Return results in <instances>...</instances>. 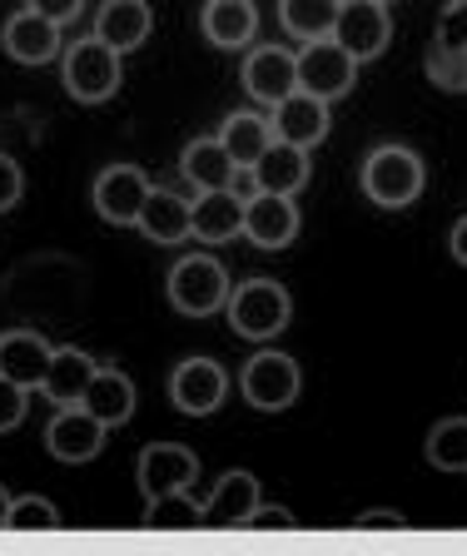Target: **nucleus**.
<instances>
[{"mask_svg": "<svg viewBox=\"0 0 467 556\" xmlns=\"http://www.w3.org/2000/svg\"><path fill=\"white\" fill-rule=\"evenodd\" d=\"M244 527H249V532H293V527H299V517H293L289 507H264V502H258V507L249 511Z\"/></svg>", "mask_w": 467, "mask_h": 556, "instance_id": "473e14b6", "label": "nucleus"}, {"mask_svg": "<svg viewBox=\"0 0 467 556\" xmlns=\"http://www.w3.org/2000/svg\"><path fill=\"white\" fill-rule=\"evenodd\" d=\"M94 368H100V363H94L85 348H55V353H50V372H46V382H40V393H46L55 407H75L85 397V388H90Z\"/></svg>", "mask_w": 467, "mask_h": 556, "instance_id": "393cba45", "label": "nucleus"}, {"mask_svg": "<svg viewBox=\"0 0 467 556\" xmlns=\"http://www.w3.org/2000/svg\"><path fill=\"white\" fill-rule=\"evenodd\" d=\"M164 289H169L175 313H185V318H210V313H219L224 303H229L234 283H229V268L214 254H189L169 268Z\"/></svg>", "mask_w": 467, "mask_h": 556, "instance_id": "20e7f679", "label": "nucleus"}, {"mask_svg": "<svg viewBox=\"0 0 467 556\" xmlns=\"http://www.w3.org/2000/svg\"><path fill=\"white\" fill-rule=\"evenodd\" d=\"M199 477V457L185 442H150L135 457V482H140L144 502L164 497V492H189Z\"/></svg>", "mask_w": 467, "mask_h": 556, "instance_id": "1a4fd4ad", "label": "nucleus"}, {"mask_svg": "<svg viewBox=\"0 0 467 556\" xmlns=\"http://www.w3.org/2000/svg\"><path fill=\"white\" fill-rule=\"evenodd\" d=\"M135 382H129V372H119V368H94V378H90V388H85V397H80V407L90 417H100L105 428H125L129 417H135Z\"/></svg>", "mask_w": 467, "mask_h": 556, "instance_id": "5701e85b", "label": "nucleus"}, {"mask_svg": "<svg viewBox=\"0 0 467 556\" xmlns=\"http://www.w3.org/2000/svg\"><path fill=\"white\" fill-rule=\"evenodd\" d=\"M224 313H229V328L239 338H249V343H269V338H279L283 328H289L293 299H289L283 283H274V278H244L239 289H229Z\"/></svg>", "mask_w": 467, "mask_h": 556, "instance_id": "f257e3e1", "label": "nucleus"}, {"mask_svg": "<svg viewBox=\"0 0 467 556\" xmlns=\"http://www.w3.org/2000/svg\"><path fill=\"white\" fill-rule=\"evenodd\" d=\"M244 239L264 254H279L299 239V204L283 194H254L244 204Z\"/></svg>", "mask_w": 467, "mask_h": 556, "instance_id": "ddd939ff", "label": "nucleus"}, {"mask_svg": "<svg viewBox=\"0 0 467 556\" xmlns=\"http://www.w3.org/2000/svg\"><path fill=\"white\" fill-rule=\"evenodd\" d=\"M353 527H358V532H403L408 517H403V511H388V507H374V511H363V517H353Z\"/></svg>", "mask_w": 467, "mask_h": 556, "instance_id": "c9c22d12", "label": "nucleus"}, {"mask_svg": "<svg viewBox=\"0 0 467 556\" xmlns=\"http://www.w3.org/2000/svg\"><path fill=\"white\" fill-rule=\"evenodd\" d=\"M199 30L214 50H249V40L258 35V5L254 0H204Z\"/></svg>", "mask_w": 467, "mask_h": 556, "instance_id": "6ab92c4d", "label": "nucleus"}, {"mask_svg": "<svg viewBox=\"0 0 467 556\" xmlns=\"http://www.w3.org/2000/svg\"><path fill=\"white\" fill-rule=\"evenodd\" d=\"M229 189L244 199V204H249L254 194H264V189H258V179H254V169H234V185H229Z\"/></svg>", "mask_w": 467, "mask_h": 556, "instance_id": "e433bc0d", "label": "nucleus"}, {"mask_svg": "<svg viewBox=\"0 0 467 556\" xmlns=\"http://www.w3.org/2000/svg\"><path fill=\"white\" fill-rule=\"evenodd\" d=\"M144 527H160V532H185L199 527V502L189 492H164V497L144 502Z\"/></svg>", "mask_w": 467, "mask_h": 556, "instance_id": "c756f323", "label": "nucleus"}, {"mask_svg": "<svg viewBox=\"0 0 467 556\" xmlns=\"http://www.w3.org/2000/svg\"><path fill=\"white\" fill-rule=\"evenodd\" d=\"M328 40H339L358 65L363 60H378L388 50V40H393V15H388V5H378V0H343Z\"/></svg>", "mask_w": 467, "mask_h": 556, "instance_id": "0eeeda50", "label": "nucleus"}, {"mask_svg": "<svg viewBox=\"0 0 467 556\" xmlns=\"http://www.w3.org/2000/svg\"><path fill=\"white\" fill-rule=\"evenodd\" d=\"M150 179H144V169H135V164H110V169H100V179H94V214L105 224H115V229H135V219H140L144 199H150Z\"/></svg>", "mask_w": 467, "mask_h": 556, "instance_id": "f8f14e48", "label": "nucleus"}, {"mask_svg": "<svg viewBox=\"0 0 467 556\" xmlns=\"http://www.w3.org/2000/svg\"><path fill=\"white\" fill-rule=\"evenodd\" d=\"M358 179H363V194L374 199L378 208H408L418 204L422 185H428V169H422L418 150H408V144H378V150H368Z\"/></svg>", "mask_w": 467, "mask_h": 556, "instance_id": "f03ea898", "label": "nucleus"}, {"mask_svg": "<svg viewBox=\"0 0 467 556\" xmlns=\"http://www.w3.org/2000/svg\"><path fill=\"white\" fill-rule=\"evenodd\" d=\"M50 353H55V348H50L40 333L11 328V333H0V378H11V382H21V388L36 393L50 372Z\"/></svg>", "mask_w": 467, "mask_h": 556, "instance_id": "aec40b11", "label": "nucleus"}, {"mask_svg": "<svg viewBox=\"0 0 467 556\" xmlns=\"http://www.w3.org/2000/svg\"><path fill=\"white\" fill-rule=\"evenodd\" d=\"M447 249H453V258L467 268V214L453 224V233H447Z\"/></svg>", "mask_w": 467, "mask_h": 556, "instance_id": "4c0bfd02", "label": "nucleus"}, {"mask_svg": "<svg viewBox=\"0 0 467 556\" xmlns=\"http://www.w3.org/2000/svg\"><path fill=\"white\" fill-rule=\"evenodd\" d=\"M0 46L15 65H50L55 55H65V40H60V25L46 21L36 11H15L0 30Z\"/></svg>", "mask_w": 467, "mask_h": 556, "instance_id": "2eb2a0df", "label": "nucleus"}, {"mask_svg": "<svg viewBox=\"0 0 467 556\" xmlns=\"http://www.w3.org/2000/svg\"><path fill=\"white\" fill-rule=\"evenodd\" d=\"M254 179H258V189L264 194H283V199H293L299 189L308 185V174H314V164H308V150H299V144H283V139H274L269 150L258 154L254 164Z\"/></svg>", "mask_w": 467, "mask_h": 556, "instance_id": "4be33fe9", "label": "nucleus"}, {"mask_svg": "<svg viewBox=\"0 0 467 556\" xmlns=\"http://www.w3.org/2000/svg\"><path fill=\"white\" fill-rule=\"evenodd\" d=\"M229 397V372L214 358H185L175 372H169V403L185 417H210L224 407Z\"/></svg>", "mask_w": 467, "mask_h": 556, "instance_id": "9d476101", "label": "nucleus"}, {"mask_svg": "<svg viewBox=\"0 0 467 556\" xmlns=\"http://www.w3.org/2000/svg\"><path fill=\"white\" fill-rule=\"evenodd\" d=\"M55 527H60L55 502H46V497H11L5 532H55Z\"/></svg>", "mask_w": 467, "mask_h": 556, "instance_id": "7c9ffc66", "label": "nucleus"}, {"mask_svg": "<svg viewBox=\"0 0 467 556\" xmlns=\"http://www.w3.org/2000/svg\"><path fill=\"white\" fill-rule=\"evenodd\" d=\"M150 35H154L150 0H105V5L94 11V40H105V46L119 50V55L140 50Z\"/></svg>", "mask_w": 467, "mask_h": 556, "instance_id": "f3484780", "label": "nucleus"}, {"mask_svg": "<svg viewBox=\"0 0 467 556\" xmlns=\"http://www.w3.org/2000/svg\"><path fill=\"white\" fill-rule=\"evenodd\" d=\"M234 169H239V164L229 160V150L219 144V135L194 139V144H185V154H179V174H185L199 194H204V189H229Z\"/></svg>", "mask_w": 467, "mask_h": 556, "instance_id": "a878e982", "label": "nucleus"}, {"mask_svg": "<svg viewBox=\"0 0 467 556\" xmlns=\"http://www.w3.org/2000/svg\"><path fill=\"white\" fill-rule=\"evenodd\" d=\"M244 90L254 94L258 104H279V100H289L293 90H299V55L293 50H283V46H258V50H249V60H244Z\"/></svg>", "mask_w": 467, "mask_h": 556, "instance_id": "4468645a", "label": "nucleus"}, {"mask_svg": "<svg viewBox=\"0 0 467 556\" xmlns=\"http://www.w3.org/2000/svg\"><path fill=\"white\" fill-rule=\"evenodd\" d=\"M60 80L80 104H105L115 100L119 80H125V65H119V50H110L105 40H75L65 55H60Z\"/></svg>", "mask_w": 467, "mask_h": 556, "instance_id": "7ed1b4c3", "label": "nucleus"}, {"mask_svg": "<svg viewBox=\"0 0 467 556\" xmlns=\"http://www.w3.org/2000/svg\"><path fill=\"white\" fill-rule=\"evenodd\" d=\"M5 511H11V492L0 486V527H5Z\"/></svg>", "mask_w": 467, "mask_h": 556, "instance_id": "58836bf2", "label": "nucleus"}, {"mask_svg": "<svg viewBox=\"0 0 467 556\" xmlns=\"http://www.w3.org/2000/svg\"><path fill=\"white\" fill-rule=\"evenodd\" d=\"M343 0H279V25L293 35V40H328L333 35V21H339Z\"/></svg>", "mask_w": 467, "mask_h": 556, "instance_id": "cd10ccee", "label": "nucleus"}, {"mask_svg": "<svg viewBox=\"0 0 467 556\" xmlns=\"http://www.w3.org/2000/svg\"><path fill=\"white\" fill-rule=\"evenodd\" d=\"M25 407H30V388L0 378V432H15L25 422Z\"/></svg>", "mask_w": 467, "mask_h": 556, "instance_id": "2f4dec72", "label": "nucleus"}, {"mask_svg": "<svg viewBox=\"0 0 467 556\" xmlns=\"http://www.w3.org/2000/svg\"><path fill=\"white\" fill-rule=\"evenodd\" d=\"M21 194H25V174H21V164H15L11 154H0V214L21 204Z\"/></svg>", "mask_w": 467, "mask_h": 556, "instance_id": "72a5a7b5", "label": "nucleus"}, {"mask_svg": "<svg viewBox=\"0 0 467 556\" xmlns=\"http://www.w3.org/2000/svg\"><path fill=\"white\" fill-rule=\"evenodd\" d=\"M219 144L229 150V160L239 164V169H249V164L274 144V125L264 115H254V110H234L219 125Z\"/></svg>", "mask_w": 467, "mask_h": 556, "instance_id": "bb28decb", "label": "nucleus"}, {"mask_svg": "<svg viewBox=\"0 0 467 556\" xmlns=\"http://www.w3.org/2000/svg\"><path fill=\"white\" fill-rule=\"evenodd\" d=\"M422 457H428L438 472H467V417H443V422L428 432Z\"/></svg>", "mask_w": 467, "mask_h": 556, "instance_id": "c85d7f7f", "label": "nucleus"}, {"mask_svg": "<svg viewBox=\"0 0 467 556\" xmlns=\"http://www.w3.org/2000/svg\"><path fill=\"white\" fill-rule=\"evenodd\" d=\"M105 422L100 417H90L80 403L75 407H55V417H50L46 428V447L55 463L65 467H80V463H94L100 452H105Z\"/></svg>", "mask_w": 467, "mask_h": 556, "instance_id": "9b49d317", "label": "nucleus"}, {"mask_svg": "<svg viewBox=\"0 0 467 556\" xmlns=\"http://www.w3.org/2000/svg\"><path fill=\"white\" fill-rule=\"evenodd\" d=\"M269 125H274V139L299 144V150H314V144L328 139V100H318L308 90H293L289 100L274 104Z\"/></svg>", "mask_w": 467, "mask_h": 556, "instance_id": "dca6fc26", "label": "nucleus"}, {"mask_svg": "<svg viewBox=\"0 0 467 556\" xmlns=\"http://www.w3.org/2000/svg\"><path fill=\"white\" fill-rule=\"evenodd\" d=\"M428 80L438 90H467V0H453L438 15L428 46Z\"/></svg>", "mask_w": 467, "mask_h": 556, "instance_id": "6e6552de", "label": "nucleus"}, {"mask_svg": "<svg viewBox=\"0 0 467 556\" xmlns=\"http://www.w3.org/2000/svg\"><path fill=\"white\" fill-rule=\"evenodd\" d=\"M378 5H393V0H378Z\"/></svg>", "mask_w": 467, "mask_h": 556, "instance_id": "ea45409f", "label": "nucleus"}, {"mask_svg": "<svg viewBox=\"0 0 467 556\" xmlns=\"http://www.w3.org/2000/svg\"><path fill=\"white\" fill-rule=\"evenodd\" d=\"M299 388H304V372H299V363H293L289 353H279V348H258L254 358L244 363V372H239V393H244V403L258 407V413H283V407H293Z\"/></svg>", "mask_w": 467, "mask_h": 556, "instance_id": "39448f33", "label": "nucleus"}, {"mask_svg": "<svg viewBox=\"0 0 467 556\" xmlns=\"http://www.w3.org/2000/svg\"><path fill=\"white\" fill-rule=\"evenodd\" d=\"M358 85V60L339 46V40H308L299 50V90L318 94V100H343Z\"/></svg>", "mask_w": 467, "mask_h": 556, "instance_id": "423d86ee", "label": "nucleus"}, {"mask_svg": "<svg viewBox=\"0 0 467 556\" xmlns=\"http://www.w3.org/2000/svg\"><path fill=\"white\" fill-rule=\"evenodd\" d=\"M25 11L46 15V21H55V25H71L85 15V0H25Z\"/></svg>", "mask_w": 467, "mask_h": 556, "instance_id": "f704fd0d", "label": "nucleus"}, {"mask_svg": "<svg viewBox=\"0 0 467 556\" xmlns=\"http://www.w3.org/2000/svg\"><path fill=\"white\" fill-rule=\"evenodd\" d=\"M254 507H258V477L244 472V467H234V472L219 477L214 497L199 502V527H219V532H229V527H244Z\"/></svg>", "mask_w": 467, "mask_h": 556, "instance_id": "a211bd4d", "label": "nucleus"}, {"mask_svg": "<svg viewBox=\"0 0 467 556\" xmlns=\"http://www.w3.org/2000/svg\"><path fill=\"white\" fill-rule=\"evenodd\" d=\"M194 239H204V243L244 239V199L234 194V189H204L194 199Z\"/></svg>", "mask_w": 467, "mask_h": 556, "instance_id": "b1692460", "label": "nucleus"}, {"mask_svg": "<svg viewBox=\"0 0 467 556\" xmlns=\"http://www.w3.org/2000/svg\"><path fill=\"white\" fill-rule=\"evenodd\" d=\"M135 229L154 243H185L194 233V204L185 194H175V189H150Z\"/></svg>", "mask_w": 467, "mask_h": 556, "instance_id": "412c9836", "label": "nucleus"}]
</instances>
